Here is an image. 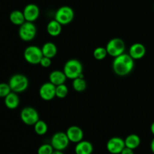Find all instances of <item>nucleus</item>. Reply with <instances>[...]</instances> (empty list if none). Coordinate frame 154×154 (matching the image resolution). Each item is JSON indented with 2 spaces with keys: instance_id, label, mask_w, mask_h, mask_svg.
Wrapping results in <instances>:
<instances>
[{
  "instance_id": "obj_19",
  "label": "nucleus",
  "mask_w": 154,
  "mask_h": 154,
  "mask_svg": "<svg viewBox=\"0 0 154 154\" xmlns=\"http://www.w3.org/2000/svg\"><path fill=\"white\" fill-rule=\"evenodd\" d=\"M42 51L44 57L53 59L57 54V45L53 42H46L42 47Z\"/></svg>"
},
{
  "instance_id": "obj_32",
  "label": "nucleus",
  "mask_w": 154,
  "mask_h": 154,
  "mask_svg": "<svg viewBox=\"0 0 154 154\" xmlns=\"http://www.w3.org/2000/svg\"><path fill=\"white\" fill-rule=\"evenodd\" d=\"M150 131H151L152 134L154 135V122L152 123L151 126H150Z\"/></svg>"
},
{
  "instance_id": "obj_3",
  "label": "nucleus",
  "mask_w": 154,
  "mask_h": 154,
  "mask_svg": "<svg viewBox=\"0 0 154 154\" xmlns=\"http://www.w3.org/2000/svg\"><path fill=\"white\" fill-rule=\"evenodd\" d=\"M8 84L12 92L16 93H23L28 88L29 79L22 74H15L10 78Z\"/></svg>"
},
{
  "instance_id": "obj_5",
  "label": "nucleus",
  "mask_w": 154,
  "mask_h": 154,
  "mask_svg": "<svg viewBox=\"0 0 154 154\" xmlns=\"http://www.w3.org/2000/svg\"><path fill=\"white\" fill-rule=\"evenodd\" d=\"M106 50L108 55L115 58L124 54L126 50V44L123 39L120 38H114L108 42L106 45Z\"/></svg>"
},
{
  "instance_id": "obj_1",
  "label": "nucleus",
  "mask_w": 154,
  "mask_h": 154,
  "mask_svg": "<svg viewBox=\"0 0 154 154\" xmlns=\"http://www.w3.org/2000/svg\"><path fill=\"white\" fill-rule=\"evenodd\" d=\"M135 66L134 60L129 54H123L114 59L113 71L118 76H126L132 72Z\"/></svg>"
},
{
  "instance_id": "obj_12",
  "label": "nucleus",
  "mask_w": 154,
  "mask_h": 154,
  "mask_svg": "<svg viewBox=\"0 0 154 154\" xmlns=\"http://www.w3.org/2000/svg\"><path fill=\"white\" fill-rule=\"evenodd\" d=\"M23 12L26 21H29V22L35 21L40 15V10H39L38 6L33 3L26 5Z\"/></svg>"
},
{
  "instance_id": "obj_27",
  "label": "nucleus",
  "mask_w": 154,
  "mask_h": 154,
  "mask_svg": "<svg viewBox=\"0 0 154 154\" xmlns=\"http://www.w3.org/2000/svg\"><path fill=\"white\" fill-rule=\"evenodd\" d=\"M11 92L8 84L0 83V98H5Z\"/></svg>"
},
{
  "instance_id": "obj_25",
  "label": "nucleus",
  "mask_w": 154,
  "mask_h": 154,
  "mask_svg": "<svg viewBox=\"0 0 154 154\" xmlns=\"http://www.w3.org/2000/svg\"><path fill=\"white\" fill-rule=\"evenodd\" d=\"M108 55V51L106 48L98 47L93 51V57L96 60H103Z\"/></svg>"
},
{
  "instance_id": "obj_15",
  "label": "nucleus",
  "mask_w": 154,
  "mask_h": 154,
  "mask_svg": "<svg viewBox=\"0 0 154 154\" xmlns=\"http://www.w3.org/2000/svg\"><path fill=\"white\" fill-rule=\"evenodd\" d=\"M66 79H67V77L65 75L63 71L54 70L51 72L49 75V81L55 86L65 84Z\"/></svg>"
},
{
  "instance_id": "obj_22",
  "label": "nucleus",
  "mask_w": 154,
  "mask_h": 154,
  "mask_svg": "<svg viewBox=\"0 0 154 154\" xmlns=\"http://www.w3.org/2000/svg\"><path fill=\"white\" fill-rule=\"evenodd\" d=\"M72 87L76 92L81 93L87 89V82L84 78H77L73 80Z\"/></svg>"
},
{
  "instance_id": "obj_20",
  "label": "nucleus",
  "mask_w": 154,
  "mask_h": 154,
  "mask_svg": "<svg viewBox=\"0 0 154 154\" xmlns=\"http://www.w3.org/2000/svg\"><path fill=\"white\" fill-rule=\"evenodd\" d=\"M9 19L11 23L16 26H21L26 22L23 12L20 10H14L10 14Z\"/></svg>"
},
{
  "instance_id": "obj_10",
  "label": "nucleus",
  "mask_w": 154,
  "mask_h": 154,
  "mask_svg": "<svg viewBox=\"0 0 154 154\" xmlns=\"http://www.w3.org/2000/svg\"><path fill=\"white\" fill-rule=\"evenodd\" d=\"M39 96L43 100L51 101L56 97V86L52 83L45 82L39 88Z\"/></svg>"
},
{
  "instance_id": "obj_26",
  "label": "nucleus",
  "mask_w": 154,
  "mask_h": 154,
  "mask_svg": "<svg viewBox=\"0 0 154 154\" xmlns=\"http://www.w3.org/2000/svg\"><path fill=\"white\" fill-rule=\"evenodd\" d=\"M54 147L51 144H44L38 149V154H52L54 151Z\"/></svg>"
},
{
  "instance_id": "obj_14",
  "label": "nucleus",
  "mask_w": 154,
  "mask_h": 154,
  "mask_svg": "<svg viewBox=\"0 0 154 154\" xmlns=\"http://www.w3.org/2000/svg\"><path fill=\"white\" fill-rule=\"evenodd\" d=\"M129 54L134 60H141L146 54L145 46L141 43L133 44L129 48Z\"/></svg>"
},
{
  "instance_id": "obj_13",
  "label": "nucleus",
  "mask_w": 154,
  "mask_h": 154,
  "mask_svg": "<svg viewBox=\"0 0 154 154\" xmlns=\"http://www.w3.org/2000/svg\"><path fill=\"white\" fill-rule=\"evenodd\" d=\"M66 135L69 141L73 143H78L84 138V132L78 126H71L66 130Z\"/></svg>"
},
{
  "instance_id": "obj_11",
  "label": "nucleus",
  "mask_w": 154,
  "mask_h": 154,
  "mask_svg": "<svg viewBox=\"0 0 154 154\" xmlns=\"http://www.w3.org/2000/svg\"><path fill=\"white\" fill-rule=\"evenodd\" d=\"M107 150L112 154H120L126 147L125 141L120 137H113L107 142Z\"/></svg>"
},
{
  "instance_id": "obj_7",
  "label": "nucleus",
  "mask_w": 154,
  "mask_h": 154,
  "mask_svg": "<svg viewBox=\"0 0 154 154\" xmlns=\"http://www.w3.org/2000/svg\"><path fill=\"white\" fill-rule=\"evenodd\" d=\"M75 17V12L71 7L67 5L62 6L57 9L55 14V20L61 25L71 23Z\"/></svg>"
},
{
  "instance_id": "obj_30",
  "label": "nucleus",
  "mask_w": 154,
  "mask_h": 154,
  "mask_svg": "<svg viewBox=\"0 0 154 154\" xmlns=\"http://www.w3.org/2000/svg\"><path fill=\"white\" fill-rule=\"evenodd\" d=\"M150 149H151V151L154 154V138L152 140L151 143H150Z\"/></svg>"
},
{
  "instance_id": "obj_31",
  "label": "nucleus",
  "mask_w": 154,
  "mask_h": 154,
  "mask_svg": "<svg viewBox=\"0 0 154 154\" xmlns=\"http://www.w3.org/2000/svg\"><path fill=\"white\" fill-rule=\"evenodd\" d=\"M52 154H64L63 152H62V150H54V152H53Z\"/></svg>"
},
{
  "instance_id": "obj_6",
  "label": "nucleus",
  "mask_w": 154,
  "mask_h": 154,
  "mask_svg": "<svg viewBox=\"0 0 154 154\" xmlns=\"http://www.w3.org/2000/svg\"><path fill=\"white\" fill-rule=\"evenodd\" d=\"M23 57L26 61L32 65H37L40 63L41 60L44 57L42 48L35 45H30L27 47L23 52Z\"/></svg>"
},
{
  "instance_id": "obj_9",
  "label": "nucleus",
  "mask_w": 154,
  "mask_h": 154,
  "mask_svg": "<svg viewBox=\"0 0 154 154\" xmlns=\"http://www.w3.org/2000/svg\"><path fill=\"white\" fill-rule=\"evenodd\" d=\"M69 141L66 132H56L51 138V144L56 150H64L69 146Z\"/></svg>"
},
{
  "instance_id": "obj_21",
  "label": "nucleus",
  "mask_w": 154,
  "mask_h": 154,
  "mask_svg": "<svg viewBox=\"0 0 154 154\" xmlns=\"http://www.w3.org/2000/svg\"><path fill=\"white\" fill-rule=\"evenodd\" d=\"M124 141L126 147L132 149V150H135L137 147H139L140 144H141V138L136 134H131V135H129L126 137Z\"/></svg>"
},
{
  "instance_id": "obj_17",
  "label": "nucleus",
  "mask_w": 154,
  "mask_h": 154,
  "mask_svg": "<svg viewBox=\"0 0 154 154\" xmlns=\"http://www.w3.org/2000/svg\"><path fill=\"white\" fill-rule=\"evenodd\" d=\"M5 105L8 109H16L20 105V98L17 93L14 92H11L5 98Z\"/></svg>"
},
{
  "instance_id": "obj_2",
  "label": "nucleus",
  "mask_w": 154,
  "mask_h": 154,
  "mask_svg": "<svg viewBox=\"0 0 154 154\" xmlns=\"http://www.w3.org/2000/svg\"><path fill=\"white\" fill-rule=\"evenodd\" d=\"M63 72L69 79L74 80L77 78H84L83 65L77 59H70L64 65Z\"/></svg>"
},
{
  "instance_id": "obj_28",
  "label": "nucleus",
  "mask_w": 154,
  "mask_h": 154,
  "mask_svg": "<svg viewBox=\"0 0 154 154\" xmlns=\"http://www.w3.org/2000/svg\"><path fill=\"white\" fill-rule=\"evenodd\" d=\"M51 63H52V60H51V58H48V57H43L42 60H41L40 63H39V64L44 68H48L51 66Z\"/></svg>"
},
{
  "instance_id": "obj_16",
  "label": "nucleus",
  "mask_w": 154,
  "mask_h": 154,
  "mask_svg": "<svg viewBox=\"0 0 154 154\" xmlns=\"http://www.w3.org/2000/svg\"><path fill=\"white\" fill-rule=\"evenodd\" d=\"M93 151V146L90 141H81L77 143L75 152L76 154H92Z\"/></svg>"
},
{
  "instance_id": "obj_18",
  "label": "nucleus",
  "mask_w": 154,
  "mask_h": 154,
  "mask_svg": "<svg viewBox=\"0 0 154 154\" xmlns=\"http://www.w3.org/2000/svg\"><path fill=\"white\" fill-rule=\"evenodd\" d=\"M62 26L55 19L52 20L48 23L47 26V32L52 37H57L62 32Z\"/></svg>"
},
{
  "instance_id": "obj_24",
  "label": "nucleus",
  "mask_w": 154,
  "mask_h": 154,
  "mask_svg": "<svg viewBox=\"0 0 154 154\" xmlns=\"http://www.w3.org/2000/svg\"><path fill=\"white\" fill-rule=\"evenodd\" d=\"M69 93V89L65 84L56 86V97L59 99H64Z\"/></svg>"
},
{
  "instance_id": "obj_29",
  "label": "nucleus",
  "mask_w": 154,
  "mask_h": 154,
  "mask_svg": "<svg viewBox=\"0 0 154 154\" xmlns=\"http://www.w3.org/2000/svg\"><path fill=\"white\" fill-rule=\"evenodd\" d=\"M120 154H134V152L132 149L129 148L127 147H125Z\"/></svg>"
},
{
  "instance_id": "obj_23",
  "label": "nucleus",
  "mask_w": 154,
  "mask_h": 154,
  "mask_svg": "<svg viewBox=\"0 0 154 154\" xmlns=\"http://www.w3.org/2000/svg\"><path fill=\"white\" fill-rule=\"evenodd\" d=\"M34 130L35 133L38 135H44L48 132V124L44 120H39L34 125Z\"/></svg>"
},
{
  "instance_id": "obj_8",
  "label": "nucleus",
  "mask_w": 154,
  "mask_h": 154,
  "mask_svg": "<svg viewBox=\"0 0 154 154\" xmlns=\"http://www.w3.org/2000/svg\"><path fill=\"white\" fill-rule=\"evenodd\" d=\"M20 119L27 126H34L39 120L38 112L33 107H25L20 112Z\"/></svg>"
},
{
  "instance_id": "obj_4",
  "label": "nucleus",
  "mask_w": 154,
  "mask_h": 154,
  "mask_svg": "<svg viewBox=\"0 0 154 154\" xmlns=\"http://www.w3.org/2000/svg\"><path fill=\"white\" fill-rule=\"evenodd\" d=\"M37 34V28L33 22L26 21L24 23L20 26L18 35L20 39L23 42H31L35 38Z\"/></svg>"
}]
</instances>
